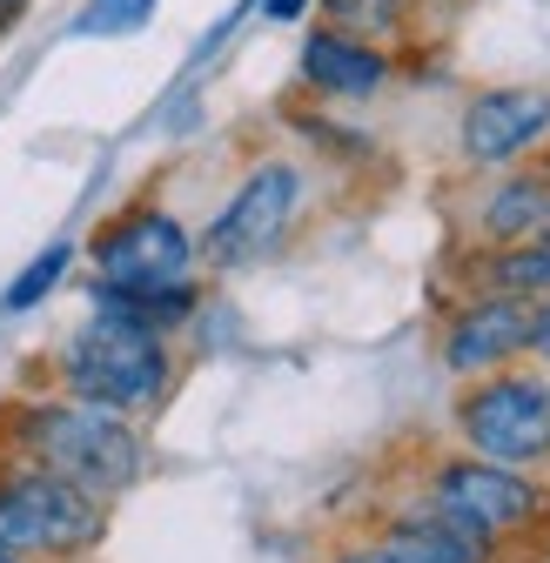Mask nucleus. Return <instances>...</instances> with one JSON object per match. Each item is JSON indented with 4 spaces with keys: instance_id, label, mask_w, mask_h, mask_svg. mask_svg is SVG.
I'll return each instance as SVG.
<instances>
[{
    "instance_id": "obj_19",
    "label": "nucleus",
    "mask_w": 550,
    "mask_h": 563,
    "mask_svg": "<svg viewBox=\"0 0 550 563\" xmlns=\"http://www.w3.org/2000/svg\"><path fill=\"white\" fill-rule=\"evenodd\" d=\"M28 8V0H0V27H14V14Z\"/></svg>"
},
{
    "instance_id": "obj_16",
    "label": "nucleus",
    "mask_w": 550,
    "mask_h": 563,
    "mask_svg": "<svg viewBox=\"0 0 550 563\" xmlns=\"http://www.w3.org/2000/svg\"><path fill=\"white\" fill-rule=\"evenodd\" d=\"M530 349L550 363V302H543V309H530Z\"/></svg>"
},
{
    "instance_id": "obj_8",
    "label": "nucleus",
    "mask_w": 550,
    "mask_h": 563,
    "mask_svg": "<svg viewBox=\"0 0 550 563\" xmlns=\"http://www.w3.org/2000/svg\"><path fill=\"white\" fill-rule=\"evenodd\" d=\"M550 134V95L543 88H491L463 108V155L470 162H510Z\"/></svg>"
},
{
    "instance_id": "obj_1",
    "label": "nucleus",
    "mask_w": 550,
    "mask_h": 563,
    "mask_svg": "<svg viewBox=\"0 0 550 563\" xmlns=\"http://www.w3.org/2000/svg\"><path fill=\"white\" fill-rule=\"evenodd\" d=\"M21 443L41 456V470L67 476L108 497V489H128L142 476V437L121 422V409H101V402H54V409H34L21 422Z\"/></svg>"
},
{
    "instance_id": "obj_7",
    "label": "nucleus",
    "mask_w": 550,
    "mask_h": 563,
    "mask_svg": "<svg viewBox=\"0 0 550 563\" xmlns=\"http://www.w3.org/2000/svg\"><path fill=\"white\" fill-rule=\"evenodd\" d=\"M437 504L463 523V530H476V537H504V530H524L530 517H537V489L510 470V463H476V456H463V463H443L437 470Z\"/></svg>"
},
{
    "instance_id": "obj_18",
    "label": "nucleus",
    "mask_w": 550,
    "mask_h": 563,
    "mask_svg": "<svg viewBox=\"0 0 550 563\" xmlns=\"http://www.w3.org/2000/svg\"><path fill=\"white\" fill-rule=\"evenodd\" d=\"M342 563H396V556H389V550H350Z\"/></svg>"
},
{
    "instance_id": "obj_14",
    "label": "nucleus",
    "mask_w": 550,
    "mask_h": 563,
    "mask_svg": "<svg viewBox=\"0 0 550 563\" xmlns=\"http://www.w3.org/2000/svg\"><path fill=\"white\" fill-rule=\"evenodd\" d=\"M61 268H67V249H47L34 268H21L14 275V289H8V309H28V302H41L54 282H61Z\"/></svg>"
},
{
    "instance_id": "obj_10",
    "label": "nucleus",
    "mask_w": 550,
    "mask_h": 563,
    "mask_svg": "<svg viewBox=\"0 0 550 563\" xmlns=\"http://www.w3.org/2000/svg\"><path fill=\"white\" fill-rule=\"evenodd\" d=\"M396 563H476L484 556V537L476 530H463L443 504H430V510H409V517H396L389 523V543H383Z\"/></svg>"
},
{
    "instance_id": "obj_20",
    "label": "nucleus",
    "mask_w": 550,
    "mask_h": 563,
    "mask_svg": "<svg viewBox=\"0 0 550 563\" xmlns=\"http://www.w3.org/2000/svg\"><path fill=\"white\" fill-rule=\"evenodd\" d=\"M0 563H21V556H14V550H0Z\"/></svg>"
},
{
    "instance_id": "obj_11",
    "label": "nucleus",
    "mask_w": 550,
    "mask_h": 563,
    "mask_svg": "<svg viewBox=\"0 0 550 563\" xmlns=\"http://www.w3.org/2000/svg\"><path fill=\"white\" fill-rule=\"evenodd\" d=\"M302 75L322 95H376L383 75H389V60L370 41H350V34H309L302 41Z\"/></svg>"
},
{
    "instance_id": "obj_6",
    "label": "nucleus",
    "mask_w": 550,
    "mask_h": 563,
    "mask_svg": "<svg viewBox=\"0 0 550 563\" xmlns=\"http://www.w3.org/2000/svg\"><path fill=\"white\" fill-rule=\"evenodd\" d=\"M95 262H101V282L108 289H168V282L188 275L195 262V242L175 216L162 208H142V216H121L101 242H95Z\"/></svg>"
},
{
    "instance_id": "obj_4",
    "label": "nucleus",
    "mask_w": 550,
    "mask_h": 563,
    "mask_svg": "<svg viewBox=\"0 0 550 563\" xmlns=\"http://www.w3.org/2000/svg\"><path fill=\"white\" fill-rule=\"evenodd\" d=\"M463 437L491 463H543L550 456V389L530 376H497L463 402Z\"/></svg>"
},
{
    "instance_id": "obj_17",
    "label": "nucleus",
    "mask_w": 550,
    "mask_h": 563,
    "mask_svg": "<svg viewBox=\"0 0 550 563\" xmlns=\"http://www.w3.org/2000/svg\"><path fill=\"white\" fill-rule=\"evenodd\" d=\"M309 8V0H268V21H296Z\"/></svg>"
},
{
    "instance_id": "obj_21",
    "label": "nucleus",
    "mask_w": 550,
    "mask_h": 563,
    "mask_svg": "<svg viewBox=\"0 0 550 563\" xmlns=\"http://www.w3.org/2000/svg\"><path fill=\"white\" fill-rule=\"evenodd\" d=\"M543 242H550V235H543Z\"/></svg>"
},
{
    "instance_id": "obj_9",
    "label": "nucleus",
    "mask_w": 550,
    "mask_h": 563,
    "mask_svg": "<svg viewBox=\"0 0 550 563\" xmlns=\"http://www.w3.org/2000/svg\"><path fill=\"white\" fill-rule=\"evenodd\" d=\"M517 349H530V309H524V296H491V302L457 316V329L443 342V363L470 376V369H491V363L517 356Z\"/></svg>"
},
{
    "instance_id": "obj_15",
    "label": "nucleus",
    "mask_w": 550,
    "mask_h": 563,
    "mask_svg": "<svg viewBox=\"0 0 550 563\" xmlns=\"http://www.w3.org/2000/svg\"><path fill=\"white\" fill-rule=\"evenodd\" d=\"M396 0H329V21L336 27H389Z\"/></svg>"
},
{
    "instance_id": "obj_2",
    "label": "nucleus",
    "mask_w": 550,
    "mask_h": 563,
    "mask_svg": "<svg viewBox=\"0 0 550 563\" xmlns=\"http://www.w3.org/2000/svg\"><path fill=\"white\" fill-rule=\"evenodd\" d=\"M67 383H75L81 402H101V409H148L168 389L162 335L121 309H101L67 342Z\"/></svg>"
},
{
    "instance_id": "obj_12",
    "label": "nucleus",
    "mask_w": 550,
    "mask_h": 563,
    "mask_svg": "<svg viewBox=\"0 0 550 563\" xmlns=\"http://www.w3.org/2000/svg\"><path fill=\"white\" fill-rule=\"evenodd\" d=\"M543 181H510L497 201H491V235H504V242H524V229L543 216Z\"/></svg>"
},
{
    "instance_id": "obj_3",
    "label": "nucleus",
    "mask_w": 550,
    "mask_h": 563,
    "mask_svg": "<svg viewBox=\"0 0 550 563\" xmlns=\"http://www.w3.org/2000/svg\"><path fill=\"white\" fill-rule=\"evenodd\" d=\"M101 537V504L95 489L67 483L54 470L41 476H14L0 489V550L14 556H67V550H88Z\"/></svg>"
},
{
    "instance_id": "obj_13",
    "label": "nucleus",
    "mask_w": 550,
    "mask_h": 563,
    "mask_svg": "<svg viewBox=\"0 0 550 563\" xmlns=\"http://www.w3.org/2000/svg\"><path fill=\"white\" fill-rule=\"evenodd\" d=\"M148 14H155V0H95V8L81 14V34H128Z\"/></svg>"
},
{
    "instance_id": "obj_5",
    "label": "nucleus",
    "mask_w": 550,
    "mask_h": 563,
    "mask_svg": "<svg viewBox=\"0 0 550 563\" xmlns=\"http://www.w3.org/2000/svg\"><path fill=\"white\" fill-rule=\"evenodd\" d=\"M296 201H302V175L296 168H283V162H268V168H255L242 188H235V201L216 216V229H209V262H222V268H242V262H262L275 242H283V229H289V216H296Z\"/></svg>"
}]
</instances>
